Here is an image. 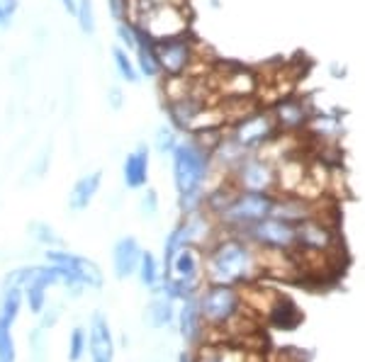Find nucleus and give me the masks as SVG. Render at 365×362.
<instances>
[{
  "label": "nucleus",
  "mask_w": 365,
  "mask_h": 362,
  "mask_svg": "<svg viewBox=\"0 0 365 362\" xmlns=\"http://www.w3.org/2000/svg\"><path fill=\"white\" fill-rule=\"evenodd\" d=\"M275 207V195L266 192H237L232 204L220 214V226L227 231L241 233L258 221L268 219Z\"/></svg>",
  "instance_id": "obj_4"
},
{
  "label": "nucleus",
  "mask_w": 365,
  "mask_h": 362,
  "mask_svg": "<svg viewBox=\"0 0 365 362\" xmlns=\"http://www.w3.org/2000/svg\"><path fill=\"white\" fill-rule=\"evenodd\" d=\"M341 132H344V127H341L339 117L314 112V117H312V122H309V127L304 134L314 139V142H322V146H324V144H336Z\"/></svg>",
  "instance_id": "obj_22"
},
{
  "label": "nucleus",
  "mask_w": 365,
  "mask_h": 362,
  "mask_svg": "<svg viewBox=\"0 0 365 362\" xmlns=\"http://www.w3.org/2000/svg\"><path fill=\"white\" fill-rule=\"evenodd\" d=\"M261 250L244 233L222 229L217 241L205 248V282L210 284H253L263 275Z\"/></svg>",
  "instance_id": "obj_1"
},
{
  "label": "nucleus",
  "mask_w": 365,
  "mask_h": 362,
  "mask_svg": "<svg viewBox=\"0 0 365 362\" xmlns=\"http://www.w3.org/2000/svg\"><path fill=\"white\" fill-rule=\"evenodd\" d=\"M249 156H251V151H246L239 142H234V139L229 137V132H227V137L222 139L220 146L212 151V163H215L217 168H222L225 173L232 175L241 166V163L249 159Z\"/></svg>",
  "instance_id": "obj_20"
},
{
  "label": "nucleus",
  "mask_w": 365,
  "mask_h": 362,
  "mask_svg": "<svg viewBox=\"0 0 365 362\" xmlns=\"http://www.w3.org/2000/svg\"><path fill=\"white\" fill-rule=\"evenodd\" d=\"M227 132L234 142H239L246 151H251V154L261 151L263 146L268 142H273L280 134L278 122H275V117H273V110L266 107V105L258 107L256 112H251L249 117H244V119L234 122L232 127H227Z\"/></svg>",
  "instance_id": "obj_6"
},
{
  "label": "nucleus",
  "mask_w": 365,
  "mask_h": 362,
  "mask_svg": "<svg viewBox=\"0 0 365 362\" xmlns=\"http://www.w3.org/2000/svg\"><path fill=\"white\" fill-rule=\"evenodd\" d=\"M134 58H137V66H139V73L144 78L154 80V78H161V66H158V56H156V42L151 37H146L141 32V39H139V46L134 51Z\"/></svg>",
  "instance_id": "obj_23"
},
{
  "label": "nucleus",
  "mask_w": 365,
  "mask_h": 362,
  "mask_svg": "<svg viewBox=\"0 0 365 362\" xmlns=\"http://www.w3.org/2000/svg\"><path fill=\"white\" fill-rule=\"evenodd\" d=\"M141 250L139 241L134 236H122L120 241L113 246V267H115V275L120 280H127L132 275H137L139 270V262H141Z\"/></svg>",
  "instance_id": "obj_17"
},
{
  "label": "nucleus",
  "mask_w": 365,
  "mask_h": 362,
  "mask_svg": "<svg viewBox=\"0 0 365 362\" xmlns=\"http://www.w3.org/2000/svg\"><path fill=\"white\" fill-rule=\"evenodd\" d=\"M149 168H151V156L149 146L139 144L134 151H129L125 163H122V180L129 190H144L149 185Z\"/></svg>",
  "instance_id": "obj_16"
},
{
  "label": "nucleus",
  "mask_w": 365,
  "mask_h": 362,
  "mask_svg": "<svg viewBox=\"0 0 365 362\" xmlns=\"http://www.w3.org/2000/svg\"><path fill=\"white\" fill-rule=\"evenodd\" d=\"M76 20H78L81 32L93 37L96 34V8H93V0H78V13H76Z\"/></svg>",
  "instance_id": "obj_33"
},
{
  "label": "nucleus",
  "mask_w": 365,
  "mask_h": 362,
  "mask_svg": "<svg viewBox=\"0 0 365 362\" xmlns=\"http://www.w3.org/2000/svg\"><path fill=\"white\" fill-rule=\"evenodd\" d=\"M113 66L115 71L120 73L122 80H127V83H139V66H137V58L129 56V51L125 49V46H113Z\"/></svg>",
  "instance_id": "obj_26"
},
{
  "label": "nucleus",
  "mask_w": 365,
  "mask_h": 362,
  "mask_svg": "<svg viewBox=\"0 0 365 362\" xmlns=\"http://www.w3.org/2000/svg\"><path fill=\"white\" fill-rule=\"evenodd\" d=\"M278 195H297V190L307 180L309 163L302 159V154L290 156L287 161L278 163Z\"/></svg>",
  "instance_id": "obj_18"
},
{
  "label": "nucleus",
  "mask_w": 365,
  "mask_h": 362,
  "mask_svg": "<svg viewBox=\"0 0 365 362\" xmlns=\"http://www.w3.org/2000/svg\"><path fill=\"white\" fill-rule=\"evenodd\" d=\"M256 355H249L241 348L225 346V343H217V346H205L195 353V362H253Z\"/></svg>",
  "instance_id": "obj_24"
},
{
  "label": "nucleus",
  "mask_w": 365,
  "mask_h": 362,
  "mask_svg": "<svg viewBox=\"0 0 365 362\" xmlns=\"http://www.w3.org/2000/svg\"><path fill=\"white\" fill-rule=\"evenodd\" d=\"M239 192H266V195H278V168L270 161L261 159L258 154H251L237 171L232 173V180Z\"/></svg>",
  "instance_id": "obj_9"
},
{
  "label": "nucleus",
  "mask_w": 365,
  "mask_h": 362,
  "mask_svg": "<svg viewBox=\"0 0 365 362\" xmlns=\"http://www.w3.org/2000/svg\"><path fill=\"white\" fill-rule=\"evenodd\" d=\"M207 83L217 100H241V97H256L261 78L249 66H220L207 75Z\"/></svg>",
  "instance_id": "obj_5"
},
{
  "label": "nucleus",
  "mask_w": 365,
  "mask_h": 362,
  "mask_svg": "<svg viewBox=\"0 0 365 362\" xmlns=\"http://www.w3.org/2000/svg\"><path fill=\"white\" fill-rule=\"evenodd\" d=\"M178 319V309H175V299H170L163 292H154V299L146 304L144 321L151 329H163V326L173 324Z\"/></svg>",
  "instance_id": "obj_21"
},
{
  "label": "nucleus",
  "mask_w": 365,
  "mask_h": 362,
  "mask_svg": "<svg viewBox=\"0 0 365 362\" xmlns=\"http://www.w3.org/2000/svg\"><path fill=\"white\" fill-rule=\"evenodd\" d=\"M122 105H125V92H122V87L110 85L108 87V107L117 112V110H122Z\"/></svg>",
  "instance_id": "obj_39"
},
{
  "label": "nucleus",
  "mask_w": 365,
  "mask_h": 362,
  "mask_svg": "<svg viewBox=\"0 0 365 362\" xmlns=\"http://www.w3.org/2000/svg\"><path fill=\"white\" fill-rule=\"evenodd\" d=\"M100 185H103V171H93L76 180V185L68 192V209L71 212H83L96 200Z\"/></svg>",
  "instance_id": "obj_19"
},
{
  "label": "nucleus",
  "mask_w": 365,
  "mask_h": 362,
  "mask_svg": "<svg viewBox=\"0 0 365 362\" xmlns=\"http://www.w3.org/2000/svg\"><path fill=\"white\" fill-rule=\"evenodd\" d=\"M156 56L163 78L166 75H187L200 56V44L190 34H182V37L166 39V42H156Z\"/></svg>",
  "instance_id": "obj_12"
},
{
  "label": "nucleus",
  "mask_w": 365,
  "mask_h": 362,
  "mask_svg": "<svg viewBox=\"0 0 365 362\" xmlns=\"http://www.w3.org/2000/svg\"><path fill=\"white\" fill-rule=\"evenodd\" d=\"M137 277H139V282L144 284V287H149V289H154V292L161 287L163 277H166V272L161 270V262H158L156 255L149 253V250H144V255H141Z\"/></svg>",
  "instance_id": "obj_25"
},
{
  "label": "nucleus",
  "mask_w": 365,
  "mask_h": 362,
  "mask_svg": "<svg viewBox=\"0 0 365 362\" xmlns=\"http://www.w3.org/2000/svg\"><path fill=\"white\" fill-rule=\"evenodd\" d=\"M273 117L278 122V129L285 134H302L307 132L312 117H314V107L309 105L307 97L287 95L273 105Z\"/></svg>",
  "instance_id": "obj_13"
},
{
  "label": "nucleus",
  "mask_w": 365,
  "mask_h": 362,
  "mask_svg": "<svg viewBox=\"0 0 365 362\" xmlns=\"http://www.w3.org/2000/svg\"><path fill=\"white\" fill-rule=\"evenodd\" d=\"M115 34H117V42H120V46H125L127 51H137L139 39H141V29L134 25L132 20L117 22Z\"/></svg>",
  "instance_id": "obj_30"
},
{
  "label": "nucleus",
  "mask_w": 365,
  "mask_h": 362,
  "mask_svg": "<svg viewBox=\"0 0 365 362\" xmlns=\"http://www.w3.org/2000/svg\"><path fill=\"white\" fill-rule=\"evenodd\" d=\"M58 3L63 5V10H66L68 15L76 17V13H78V0H58Z\"/></svg>",
  "instance_id": "obj_40"
},
{
  "label": "nucleus",
  "mask_w": 365,
  "mask_h": 362,
  "mask_svg": "<svg viewBox=\"0 0 365 362\" xmlns=\"http://www.w3.org/2000/svg\"><path fill=\"white\" fill-rule=\"evenodd\" d=\"M139 212H141V217H149V219L158 214V195L154 188L144 190V195H141V200H139Z\"/></svg>",
  "instance_id": "obj_35"
},
{
  "label": "nucleus",
  "mask_w": 365,
  "mask_h": 362,
  "mask_svg": "<svg viewBox=\"0 0 365 362\" xmlns=\"http://www.w3.org/2000/svg\"><path fill=\"white\" fill-rule=\"evenodd\" d=\"M178 144H180V137H178V129H175L173 124H161L154 132V149L161 156H170Z\"/></svg>",
  "instance_id": "obj_28"
},
{
  "label": "nucleus",
  "mask_w": 365,
  "mask_h": 362,
  "mask_svg": "<svg viewBox=\"0 0 365 362\" xmlns=\"http://www.w3.org/2000/svg\"><path fill=\"white\" fill-rule=\"evenodd\" d=\"M170 168H173V185L178 192V207L182 217L205 209L207 180L215 168L210 151L195 137L187 134L170 154Z\"/></svg>",
  "instance_id": "obj_2"
},
{
  "label": "nucleus",
  "mask_w": 365,
  "mask_h": 362,
  "mask_svg": "<svg viewBox=\"0 0 365 362\" xmlns=\"http://www.w3.org/2000/svg\"><path fill=\"white\" fill-rule=\"evenodd\" d=\"M22 299H25V292H22V287H5L3 299H0V316H5L8 321H13L15 324V319L20 316Z\"/></svg>",
  "instance_id": "obj_27"
},
{
  "label": "nucleus",
  "mask_w": 365,
  "mask_h": 362,
  "mask_svg": "<svg viewBox=\"0 0 365 362\" xmlns=\"http://www.w3.org/2000/svg\"><path fill=\"white\" fill-rule=\"evenodd\" d=\"M197 302L205 324H207V334H222V341H225V334H237L241 326L244 329L249 326L246 316L253 309L246 302L244 289L207 282L200 289Z\"/></svg>",
  "instance_id": "obj_3"
},
{
  "label": "nucleus",
  "mask_w": 365,
  "mask_h": 362,
  "mask_svg": "<svg viewBox=\"0 0 365 362\" xmlns=\"http://www.w3.org/2000/svg\"><path fill=\"white\" fill-rule=\"evenodd\" d=\"M46 262L61 267L68 277L71 289L81 287H103V270L98 267V262L83 258V255L68 253L61 248H46Z\"/></svg>",
  "instance_id": "obj_11"
},
{
  "label": "nucleus",
  "mask_w": 365,
  "mask_h": 362,
  "mask_svg": "<svg viewBox=\"0 0 365 362\" xmlns=\"http://www.w3.org/2000/svg\"><path fill=\"white\" fill-rule=\"evenodd\" d=\"M13 321L0 316V362H15V341H13Z\"/></svg>",
  "instance_id": "obj_31"
},
{
  "label": "nucleus",
  "mask_w": 365,
  "mask_h": 362,
  "mask_svg": "<svg viewBox=\"0 0 365 362\" xmlns=\"http://www.w3.org/2000/svg\"><path fill=\"white\" fill-rule=\"evenodd\" d=\"M51 149L46 146V149L42 151V154L34 159V163L29 166V171H27V175H32V178H42V175L46 173V168H49V161H51Z\"/></svg>",
  "instance_id": "obj_37"
},
{
  "label": "nucleus",
  "mask_w": 365,
  "mask_h": 362,
  "mask_svg": "<svg viewBox=\"0 0 365 362\" xmlns=\"http://www.w3.org/2000/svg\"><path fill=\"white\" fill-rule=\"evenodd\" d=\"M166 5H185V0H129V20L137 22L144 15L166 8Z\"/></svg>",
  "instance_id": "obj_29"
},
{
  "label": "nucleus",
  "mask_w": 365,
  "mask_h": 362,
  "mask_svg": "<svg viewBox=\"0 0 365 362\" xmlns=\"http://www.w3.org/2000/svg\"><path fill=\"white\" fill-rule=\"evenodd\" d=\"M339 224L336 217H314L297 224V250L299 253L334 255L339 250Z\"/></svg>",
  "instance_id": "obj_8"
},
{
  "label": "nucleus",
  "mask_w": 365,
  "mask_h": 362,
  "mask_svg": "<svg viewBox=\"0 0 365 362\" xmlns=\"http://www.w3.org/2000/svg\"><path fill=\"white\" fill-rule=\"evenodd\" d=\"M134 25L154 42H166V39L190 34V13L185 5H166V8H158L154 13L144 15Z\"/></svg>",
  "instance_id": "obj_7"
},
{
  "label": "nucleus",
  "mask_w": 365,
  "mask_h": 362,
  "mask_svg": "<svg viewBox=\"0 0 365 362\" xmlns=\"http://www.w3.org/2000/svg\"><path fill=\"white\" fill-rule=\"evenodd\" d=\"M178 329L180 336L187 346H197L200 341L207 334V324L202 319V312H200V302L197 297H190V299L178 302Z\"/></svg>",
  "instance_id": "obj_15"
},
{
  "label": "nucleus",
  "mask_w": 365,
  "mask_h": 362,
  "mask_svg": "<svg viewBox=\"0 0 365 362\" xmlns=\"http://www.w3.org/2000/svg\"><path fill=\"white\" fill-rule=\"evenodd\" d=\"M17 8H20V0H0V29L13 25Z\"/></svg>",
  "instance_id": "obj_36"
},
{
  "label": "nucleus",
  "mask_w": 365,
  "mask_h": 362,
  "mask_svg": "<svg viewBox=\"0 0 365 362\" xmlns=\"http://www.w3.org/2000/svg\"><path fill=\"white\" fill-rule=\"evenodd\" d=\"M88 355L91 362H115V341L103 314H93L88 326Z\"/></svg>",
  "instance_id": "obj_14"
},
{
  "label": "nucleus",
  "mask_w": 365,
  "mask_h": 362,
  "mask_svg": "<svg viewBox=\"0 0 365 362\" xmlns=\"http://www.w3.org/2000/svg\"><path fill=\"white\" fill-rule=\"evenodd\" d=\"M251 243L266 250H282V253H295L297 250V224H290L285 219L268 217L258 224L241 231Z\"/></svg>",
  "instance_id": "obj_10"
},
{
  "label": "nucleus",
  "mask_w": 365,
  "mask_h": 362,
  "mask_svg": "<svg viewBox=\"0 0 365 362\" xmlns=\"http://www.w3.org/2000/svg\"><path fill=\"white\" fill-rule=\"evenodd\" d=\"M108 10L117 22L129 20V0H108Z\"/></svg>",
  "instance_id": "obj_38"
},
{
  "label": "nucleus",
  "mask_w": 365,
  "mask_h": 362,
  "mask_svg": "<svg viewBox=\"0 0 365 362\" xmlns=\"http://www.w3.org/2000/svg\"><path fill=\"white\" fill-rule=\"evenodd\" d=\"M29 233H32L34 241L42 243V246H46V248L61 246V236H58L49 224H44V221H32V224H29Z\"/></svg>",
  "instance_id": "obj_32"
},
{
  "label": "nucleus",
  "mask_w": 365,
  "mask_h": 362,
  "mask_svg": "<svg viewBox=\"0 0 365 362\" xmlns=\"http://www.w3.org/2000/svg\"><path fill=\"white\" fill-rule=\"evenodd\" d=\"M88 350V334L83 329H73V334L68 338V360L78 362Z\"/></svg>",
  "instance_id": "obj_34"
}]
</instances>
